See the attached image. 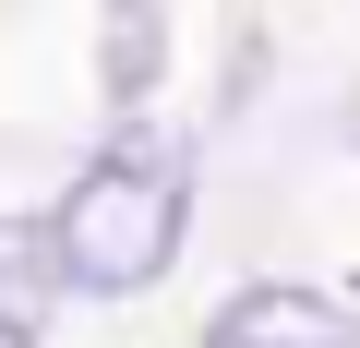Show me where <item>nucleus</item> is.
Returning <instances> with one entry per match:
<instances>
[{
	"instance_id": "nucleus-1",
	"label": "nucleus",
	"mask_w": 360,
	"mask_h": 348,
	"mask_svg": "<svg viewBox=\"0 0 360 348\" xmlns=\"http://www.w3.org/2000/svg\"><path fill=\"white\" fill-rule=\"evenodd\" d=\"M60 264L84 300H132L180 264V228H193V144L156 132V120H120L96 144V168L60 193Z\"/></svg>"
},
{
	"instance_id": "nucleus-2",
	"label": "nucleus",
	"mask_w": 360,
	"mask_h": 348,
	"mask_svg": "<svg viewBox=\"0 0 360 348\" xmlns=\"http://www.w3.org/2000/svg\"><path fill=\"white\" fill-rule=\"evenodd\" d=\"M205 348H348V312H336L324 288H288V276H264V288L217 300Z\"/></svg>"
},
{
	"instance_id": "nucleus-3",
	"label": "nucleus",
	"mask_w": 360,
	"mask_h": 348,
	"mask_svg": "<svg viewBox=\"0 0 360 348\" xmlns=\"http://www.w3.org/2000/svg\"><path fill=\"white\" fill-rule=\"evenodd\" d=\"M108 96L120 108H144V84H156V0H108Z\"/></svg>"
},
{
	"instance_id": "nucleus-4",
	"label": "nucleus",
	"mask_w": 360,
	"mask_h": 348,
	"mask_svg": "<svg viewBox=\"0 0 360 348\" xmlns=\"http://www.w3.org/2000/svg\"><path fill=\"white\" fill-rule=\"evenodd\" d=\"M0 348H37V324H13V312H0Z\"/></svg>"
}]
</instances>
